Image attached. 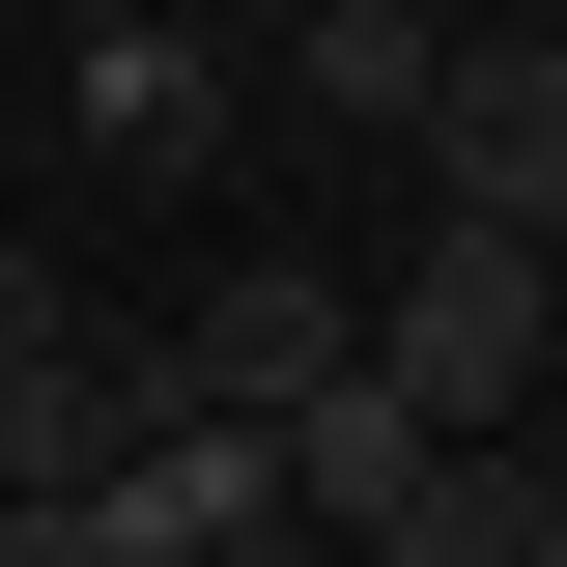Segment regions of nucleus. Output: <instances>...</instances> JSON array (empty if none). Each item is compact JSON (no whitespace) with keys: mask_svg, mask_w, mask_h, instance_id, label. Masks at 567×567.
Returning <instances> with one entry per match:
<instances>
[{"mask_svg":"<svg viewBox=\"0 0 567 567\" xmlns=\"http://www.w3.org/2000/svg\"><path fill=\"white\" fill-rule=\"evenodd\" d=\"M29 29H142V0H29Z\"/></svg>","mask_w":567,"mask_h":567,"instance_id":"nucleus-12","label":"nucleus"},{"mask_svg":"<svg viewBox=\"0 0 567 567\" xmlns=\"http://www.w3.org/2000/svg\"><path fill=\"white\" fill-rule=\"evenodd\" d=\"M369 567H567V483H539V425H454V454L369 511Z\"/></svg>","mask_w":567,"mask_h":567,"instance_id":"nucleus-7","label":"nucleus"},{"mask_svg":"<svg viewBox=\"0 0 567 567\" xmlns=\"http://www.w3.org/2000/svg\"><path fill=\"white\" fill-rule=\"evenodd\" d=\"M114 425H142V312L58 284V256H0V483H85Z\"/></svg>","mask_w":567,"mask_h":567,"instance_id":"nucleus-4","label":"nucleus"},{"mask_svg":"<svg viewBox=\"0 0 567 567\" xmlns=\"http://www.w3.org/2000/svg\"><path fill=\"white\" fill-rule=\"evenodd\" d=\"M369 369V284L341 256H227L171 341H142V398H199V425H284V398H341Z\"/></svg>","mask_w":567,"mask_h":567,"instance_id":"nucleus-3","label":"nucleus"},{"mask_svg":"<svg viewBox=\"0 0 567 567\" xmlns=\"http://www.w3.org/2000/svg\"><path fill=\"white\" fill-rule=\"evenodd\" d=\"M398 171H425L454 227H567V29H425Z\"/></svg>","mask_w":567,"mask_h":567,"instance_id":"nucleus-2","label":"nucleus"},{"mask_svg":"<svg viewBox=\"0 0 567 567\" xmlns=\"http://www.w3.org/2000/svg\"><path fill=\"white\" fill-rule=\"evenodd\" d=\"M284 85H312L341 142H398V114H425V0H312V29H284Z\"/></svg>","mask_w":567,"mask_h":567,"instance_id":"nucleus-9","label":"nucleus"},{"mask_svg":"<svg viewBox=\"0 0 567 567\" xmlns=\"http://www.w3.org/2000/svg\"><path fill=\"white\" fill-rule=\"evenodd\" d=\"M256 454H284V511H312V539H341V567H369V511H398V483H425V454H454V425H398V398H369V369H341V398H284V425H256Z\"/></svg>","mask_w":567,"mask_h":567,"instance_id":"nucleus-8","label":"nucleus"},{"mask_svg":"<svg viewBox=\"0 0 567 567\" xmlns=\"http://www.w3.org/2000/svg\"><path fill=\"white\" fill-rule=\"evenodd\" d=\"M199 29H227V58H284V29H312V0H199Z\"/></svg>","mask_w":567,"mask_h":567,"instance_id":"nucleus-10","label":"nucleus"},{"mask_svg":"<svg viewBox=\"0 0 567 567\" xmlns=\"http://www.w3.org/2000/svg\"><path fill=\"white\" fill-rule=\"evenodd\" d=\"M58 511H85V567H227V539L284 511V454H256V425H199V398H142Z\"/></svg>","mask_w":567,"mask_h":567,"instance_id":"nucleus-5","label":"nucleus"},{"mask_svg":"<svg viewBox=\"0 0 567 567\" xmlns=\"http://www.w3.org/2000/svg\"><path fill=\"white\" fill-rule=\"evenodd\" d=\"M227 114H256V85H227V29H199V0L58 29V142H85V171H227Z\"/></svg>","mask_w":567,"mask_h":567,"instance_id":"nucleus-6","label":"nucleus"},{"mask_svg":"<svg viewBox=\"0 0 567 567\" xmlns=\"http://www.w3.org/2000/svg\"><path fill=\"white\" fill-rule=\"evenodd\" d=\"M539 341H567V227H398V284H369V398L398 425H539Z\"/></svg>","mask_w":567,"mask_h":567,"instance_id":"nucleus-1","label":"nucleus"},{"mask_svg":"<svg viewBox=\"0 0 567 567\" xmlns=\"http://www.w3.org/2000/svg\"><path fill=\"white\" fill-rule=\"evenodd\" d=\"M227 567H341V539H312V511H256V539H227Z\"/></svg>","mask_w":567,"mask_h":567,"instance_id":"nucleus-11","label":"nucleus"}]
</instances>
